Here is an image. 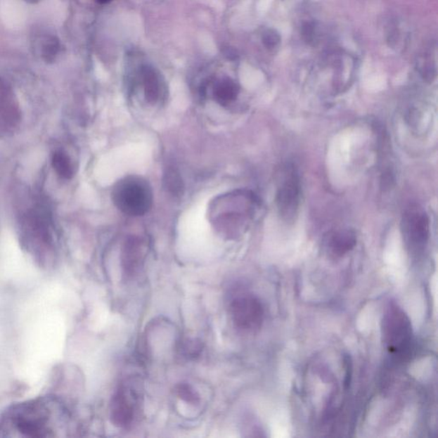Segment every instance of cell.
I'll return each mask as SVG.
<instances>
[{"label": "cell", "mask_w": 438, "mask_h": 438, "mask_svg": "<svg viewBox=\"0 0 438 438\" xmlns=\"http://www.w3.org/2000/svg\"><path fill=\"white\" fill-rule=\"evenodd\" d=\"M112 197L115 206L126 215L143 216L153 207L152 188L140 176H129L117 181Z\"/></svg>", "instance_id": "cell-2"}, {"label": "cell", "mask_w": 438, "mask_h": 438, "mask_svg": "<svg viewBox=\"0 0 438 438\" xmlns=\"http://www.w3.org/2000/svg\"><path fill=\"white\" fill-rule=\"evenodd\" d=\"M356 235L349 230L333 232L327 240V247L334 257L341 258L354 250L356 245Z\"/></svg>", "instance_id": "cell-9"}, {"label": "cell", "mask_w": 438, "mask_h": 438, "mask_svg": "<svg viewBox=\"0 0 438 438\" xmlns=\"http://www.w3.org/2000/svg\"><path fill=\"white\" fill-rule=\"evenodd\" d=\"M132 394L126 388H120L114 394L110 406L112 423L118 428L127 429L135 420L136 408Z\"/></svg>", "instance_id": "cell-8"}, {"label": "cell", "mask_w": 438, "mask_h": 438, "mask_svg": "<svg viewBox=\"0 0 438 438\" xmlns=\"http://www.w3.org/2000/svg\"><path fill=\"white\" fill-rule=\"evenodd\" d=\"M52 165L55 172L64 179H72L75 169L70 157L64 151H57L53 153Z\"/></svg>", "instance_id": "cell-13"}, {"label": "cell", "mask_w": 438, "mask_h": 438, "mask_svg": "<svg viewBox=\"0 0 438 438\" xmlns=\"http://www.w3.org/2000/svg\"><path fill=\"white\" fill-rule=\"evenodd\" d=\"M418 70L425 80L432 82L436 77L437 69L435 63L428 55H422L418 60Z\"/></svg>", "instance_id": "cell-16"}, {"label": "cell", "mask_w": 438, "mask_h": 438, "mask_svg": "<svg viewBox=\"0 0 438 438\" xmlns=\"http://www.w3.org/2000/svg\"><path fill=\"white\" fill-rule=\"evenodd\" d=\"M21 120V110L13 91L0 82V138L13 136Z\"/></svg>", "instance_id": "cell-7"}, {"label": "cell", "mask_w": 438, "mask_h": 438, "mask_svg": "<svg viewBox=\"0 0 438 438\" xmlns=\"http://www.w3.org/2000/svg\"><path fill=\"white\" fill-rule=\"evenodd\" d=\"M110 1V0H98V2L101 3V4H106V3H108Z\"/></svg>", "instance_id": "cell-19"}, {"label": "cell", "mask_w": 438, "mask_h": 438, "mask_svg": "<svg viewBox=\"0 0 438 438\" xmlns=\"http://www.w3.org/2000/svg\"><path fill=\"white\" fill-rule=\"evenodd\" d=\"M406 242L416 250H423L430 236V219L424 210L411 207L406 211L402 220Z\"/></svg>", "instance_id": "cell-6"}, {"label": "cell", "mask_w": 438, "mask_h": 438, "mask_svg": "<svg viewBox=\"0 0 438 438\" xmlns=\"http://www.w3.org/2000/svg\"><path fill=\"white\" fill-rule=\"evenodd\" d=\"M165 184L167 191L173 195L180 196L183 193V179L176 169H169L165 176Z\"/></svg>", "instance_id": "cell-14"}, {"label": "cell", "mask_w": 438, "mask_h": 438, "mask_svg": "<svg viewBox=\"0 0 438 438\" xmlns=\"http://www.w3.org/2000/svg\"><path fill=\"white\" fill-rule=\"evenodd\" d=\"M382 334L386 349L396 356H402L411 348V322L405 311L396 304H392L385 311L382 322Z\"/></svg>", "instance_id": "cell-3"}, {"label": "cell", "mask_w": 438, "mask_h": 438, "mask_svg": "<svg viewBox=\"0 0 438 438\" xmlns=\"http://www.w3.org/2000/svg\"><path fill=\"white\" fill-rule=\"evenodd\" d=\"M176 396L181 400L186 402L188 404L197 405L200 404V397L198 392L191 385L186 382H181L176 387Z\"/></svg>", "instance_id": "cell-15"}, {"label": "cell", "mask_w": 438, "mask_h": 438, "mask_svg": "<svg viewBox=\"0 0 438 438\" xmlns=\"http://www.w3.org/2000/svg\"><path fill=\"white\" fill-rule=\"evenodd\" d=\"M301 189L297 169L294 165H284L278 175L276 201L279 215L286 223H294L297 218Z\"/></svg>", "instance_id": "cell-4"}, {"label": "cell", "mask_w": 438, "mask_h": 438, "mask_svg": "<svg viewBox=\"0 0 438 438\" xmlns=\"http://www.w3.org/2000/svg\"><path fill=\"white\" fill-rule=\"evenodd\" d=\"M143 245L139 239L132 238L126 243L122 262L124 274L128 277H132L141 266L143 260Z\"/></svg>", "instance_id": "cell-10"}, {"label": "cell", "mask_w": 438, "mask_h": 438, "mask_svg": "<svg viewBox=\"0 0 438 438\" xmlns=\"http://www.w3.org/2000/svg\"><path fill=\"white\" fill-rule=\"evenodd\" d=\"M302 37L307 44L315 46L318 41L317 25L314 22H304L302 26Z\"/></svg>", "instance_id": "cell-17"}, {"label": "cell", "mask_w": 438, "mask_h": 438, "mask_svg": "<svg viewBox=\"0 0 438 438\" xmlns=\"http://www.w3.org/2000/svg\"><path fill=\"white\" fill-rule=\"evenodd\" d=\"M239 93L238 86L231 79H222L213 89V96L221 105H228L234 101Z\"/></svg>", "instance_id": "cell-12"}, {"label": "cell", "mask_w": 438, "mask_h": 438, "mask_svg": "<svg viewBox=\"0 0 438 438\" xmlns=\"http://www.w3.org/2000/svg\"><path fill=\"white\" fill-rule=\"evenodd\" d=\"M70 416L55 397H41L10 406L0 418V437L54 438L65 436Z\"/></svg>", "instance_id": "cell-1"}, {"label": "cell", "mask_w": 438, "mask_h": 438, "mask_svg": "<svg viewBox=\"0 0 438 438\" xmlns=\"http://www.w3.org/2000/svg\"><path fill=\"white\" fill-rule=\"evenodd\" d=\"M262 42L266 49L273 51L281 44V37L275 30H267L263 33Z\"/></svg>", "instance_id": "cell-18"}, {"label": "cell", "mask_w": 438, "mask_h": 438, "mask_svg": "<svg viewBox=\"0 0 438 438\" xmlns=\"http://www.w3.org/2000/svg\"><path fill=\"white\" fill-rule=\"evenodd\" d=\"M230 313L236 328L243 333H255L262 328L264 309L260 299L254 295L235 299L231 304Z\"/></svg>", "instance_id": "cell-5"}, {"label": "cell", "mask_w": 438, "mask_h": 438, "mask_svg": "<svg viewBox=\"0 0 438 438\" xmlns=\"http://www.w3.org/2000/svg\"><path fill=\"white\" fill-rule=\"evenodd\" d=\"M141 76L146 100L150 104H157L160 101L164 94L163 82L161 81L160 75L155 70L146 67L142 69Z\"/></svg>", "instance_id": "cell-11"}]
</instances>
